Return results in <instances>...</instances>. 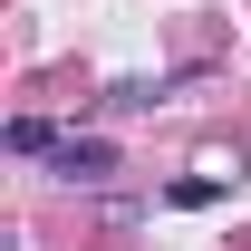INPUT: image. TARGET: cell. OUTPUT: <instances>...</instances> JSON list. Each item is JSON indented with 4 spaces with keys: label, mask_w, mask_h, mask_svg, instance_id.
Wrapping results in <instances>:
<instances>
[{
    "label": "cell",
    "mask_w": 251,
    "mask_h": 251,
    "mask_svg": "<svg viewBox=\"0 0 251 251\" xmlns=\"http://www.w3.org/2000/svg\"><path fill=\"white\" fill-rule=\"evenodd\" d=\"M164 203H184V213H203V203H222V174H193V184H174Z\"/></svg>",
    "instance_id": "3957f363"
},
{
    "label": "cell",
    "mask_w": 251,
    "mask_h": 251,
    "mask_svg": "<svg viewBox=\"0 0 251 251\" xmlns=\"http://www.w3.org/2000/svg\"><path fill=\"white\" fill-rule=\"evenodd\" d=\"M58 145H68V135L49 116H10V155H58Z\"/></svg>",
    "instance_id": "7a4b0ae2"
},
{
    "label": "cell",
    "mask_w": 251,
    "mask_h": 251,
    "mask_svg": "<svg viewBox=\"0 0 251 251\" xmlns=\"http://www.w3.org/2000/svg\"><path fill=\"white\" fill-rule=\"evenodd\" d=\"M49 164H58L68 184H106V174H116V145H106V135H68Z\"/></svg>",
    "instance_id": "6da1fadb"
}]
</instances>
